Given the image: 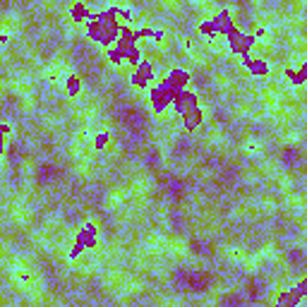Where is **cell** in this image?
I'll use <instances>...</instances> for the list:
<instances>
[{
	"mask_svg": "<svg viewBox=\"0 0 307 307\" xmlns=\"http://www.w3.org/2000/svg\"><path fill=\"white\" fill-rule=\"evenodd\" d=\"M305 300V290H302V285L297 283L295 288H288V290H283L281 295L276 297V305L278 307H295L300 305Z\"/></svg>",
	"mask_w": 307,
	"mask_h": 307,
	"instance_id": "5b68a950",
	"label": "cell"
},
{
	"mask_svg": "<svg viewBox=\"0 0 307 307\" xmlns=\"http://www.w3.org/2000/svg\"><path fill=\"white\" fill-rule=\"evenodd\" d=\"M164 39H166V32H164V29H156V32H154V41H159V44H161Z\"/></svg>",
	"mask_w": 307,
	"mask_h": 307,
	"instance_id": "44dd1931",
	"label": "cell"
},
{
	"mask_svg": "<svg viewBox=\"0 0 307 307\" xmlns=\"http://www.w3.org/2000/svg\"><path fill=\"white\" fill-rule=\"evenodd\" d=\"M242 67L250 70V75L252 77H266L269 75V70H271L264 58H252V55H245V58H242Z\"/></svg>",
	"mask_w": 307,
	"mask_h": 307,
	"instance_id": "ba28073f",
	"label": "cell"
},
{
	"mask_svg": "<svg viewBox=\"0 0 307 307\" xmlns=\"http://www.w3.org/2000/svg\"><path fill=\"white\" fill-rule=\"evenodd\" d=\"M226 39H228L230 53L240 55V58L250 55V51H252L254 44H257V36H254V34H245V32H240L238 27H235V29H233V32H230Z\"/></svg>",
	"mask_w": 307,
	"mask_h": 307,
	"instance_id": "6da1fadb",
	"label": "cell"
},
{
	"mask_svg": "<svg viewBox=\"0 0 307 307\" xmlns=\"http://www.w3.org/2000/svg\"><path fill=\"white\" fill-rule=\"evenodd\" d=\"M199 34H202V36H216V34H219L214 17H211V20H204V22L199 24Z\"/></svg>",
	"mask_w": 307,
	"mask_h": 307,
	"instance_id": "2e32d148",
	"label": "cell"
},
{
	"mask_svg": "<svg viewBox=\"0 0 307 307\" xmlns=\"http://www.w3.org/2000/svg\"><path fill=\"white\" fill-rule=\"evenodd\" d=\"M154 32L156 29H151V27H142V29H137V36H139V41L142 39H154Z\"/></svg>",
	"mask_w": 307,
	"mask_h": 307,
	"instance_id": "d6986e66",
	"label": "cell"
},
{
	"mask_svg": "<svg viewBox=\"0 0 307 307\" xmlns=\"http://www.w3.org/2000/svg\"><path fill=\"white\" fill-rule=\"evenodd\" d=\"M108 144H110V132H106V130L99 132L96 139H94V151H103Z\"/></svg>",
	"mask_w": 307,
	"mask_h": 307,
	"instance_id": "e0dca14e",
	"label": "cell"
},
{
	"mask_svg": "<svg viewBox=\"0 0 307 307\" xmlns=\"http://www.w3.org/2000/svg\"><path fill=\"white\" fill-rule=\"evenodd\" d=\"M214 22H216V29H219L221 36H228L233 29H235V22H233V17H230V10H219L214 15Z\"/></svg>",
	"mask_w": 307,
	"mask_h": 307,
	"instance_id": "30bf717a",
	"label": "cell"
},
{
	"mask_svg": "<svg viewBox=\"0 0 307 307\" xmlns=\"http://www.w3.org/2000/svg\"><path fill=\"white\" fill-rule=\"evenodd\" d=\"M149 106H151L154 113H166V110L173 106V91L164 89L161 84H154L149 87Z\"/></svg>",
	"mask_w": 307,
	"mask_h": 307,
	"instance_id": "7a4b0ae2",
	"label": "cell"
},
{
	"mask_svg": "<svg viewBox=\"0 0 307 307\" xmlns=\"http://www.w3.org/2000/svg\"><path fill=\"white\" fill-rule=\"evenodd\" d=\"M0 44H3V46H8V44H10V34H8V32H3V34H0Z\"/></svg>",
	"mask_w": 307,
	"mask_h": 307,
	"instance_id": "603a6c76",
	"label": "cell"
},
{
	"mask_svg": "<svg viewBox=\"0 0 307 307\" xmlns=\"http://www.w3.org/2000/svg\"><path fill=\"white\" fill-rule=\"evenodd\" d=\"M106 58H108L110 65H120V63H125V53H122L118 46H110V48H106Z\"/></svg>",
	"mask_w": 307,
	"mask_h": 307,
	"instance_id": "9a60e30c",
	"label": "cell"
},
{
	"mask_svg": "<svg viewBox=\"0 0 307 307\" xmlns=\"http://www.w3.org/2000/svg\"><path fill=\"white\" fill-rule=\"evenodd\" d=\"M300 285H302V290H305V297H307V276L302 278V281H300Z\"/></svg>",
	"mask_w": 307,
	"mask_h": 307,
	"instance_id": "d4e9b609",
	"label": "cell"
},
{
	"mask_svg": "<svg viewBox=\"0 0 307 307\" xmlns=\"http://www.w3.org/2000/svg\"><path fill=\"white\" fill-rule=\"evenodd\" d=\"M195 106H199V96L192 89H180V91L173 94V110H176L178 115H183L185 110L195 108Z\"/></svg>",
	"mask_w": 307,
	"mask_h": 307,
	"instance_id": "277c9868",
	"label": "cell"
},
{
	"mask_svg": "<svg viewBox=\"0 0 307 307\" xmlns=\"http://www.w3.org/2000/svg\"><path fill=\"white\" fill-rule=\"evenodd\" d=\"M142 60H144V55H142V48H139V46H134V48H130V51L125 53V63H127L132 70L139 65Z\"/></svg>",
	"mask_w": 307,
	"mask_h": 307,
	"instance_id": "5bb4252c",
	"label": "cell"
},
{
	"mask_svg": "<svg viewBox=\"0 0 307 307\" xmlns=\"http://www.w3.org/2000/svg\"><path fill=\"white\" fill-rule=\"evenodd\" d=\"M91 15H94V12L87 8V3H84V0H75V3H72V8H70V20H72L75 24H87Z\"/></svg>",
	"mask_w": 307,
	"mask_h": 307,
	"instance_id": "9c48e42d",
	"label": "cell"
},
{
	"mask_svg": "<svg viewBox=\"0 0 307 307\" xmlns=\"http://www.w3.org/2000/svg\"><path fill=\"white\" fill-rule=\"evenodd\" d=\"M65 91H67V96H79V91H82V77H77V75H67L65 79Z\"/></svg>",
	"mask_w": 307,
	"mask_h": 307,
	"instance_id": "4fadbf2b",
	"label": "cell"
},
{
	"mask_svg": "<svg viewBox=\"0 0 307 307\" xmlns=\"http://www.w3.org/2000/svg\"><path fill=\"white\" fill-rule=\"evenodd\" d=\"M87 247H84V242L79 240V238H75V242H72V247H70V259H77V257H82V252H84Z\"/></svg>",
	"mask_w": 307,
	"mask_h": 307,
	"instance_id": "ac0fdd59",
	"label": "cell"
},
{
	"mask_svg": "<svg viewBox=\"0 0 307 307\" xmlns=\"http://www.w3.org/2000/svg\"><path fill=\"white\" fill-rule=\"evenodd\" d=\"M122 24H130V20H132V10L130 8H120V17H118Z\"/></svg>",
	"mask_w": 307,
	"mask_h": 307,
	"instance_id": "ffe728a7",
	"label": "cell"
},
{
	"mask_svg": "<svg viewBox=\"0 0 307 307\" xmlns=\"http://www.w3.org/2000/svg\"><path fill=\"white\" fill-rule=\"evenodd\" d=\"M164 79L173 89H176V91H180V89L190 87V79H192V75H190V70H185V67H173V70H171Z\"/></svg>",
	"mask_w": 307,
	"mask_h": 307,
	"instance_id": "8992f818",
	"label": "cell"
},
{
	"mask_svg": "<svg viewBox=\"0 0 307 307\" xmlns=\"http://www.w3.org/2000/svg\"><path fill=\"white\" fill-rule=\"evenodd\" d=\"M283 77L288 79V84H290V87H295V89H300V87H305V84H307L305 77L300 75L297 70H293V67H285V70H283Z\"/></svg>",
	"mask_w": 307,
	"mask_h": 307,
	"instance_id": "7c38bea8",
	"label": "cell"
},
{
	"mask_svg": "<svg viewBox=\"0 0 307 307\" xmlns=\"http://www.w3.org/2000/svg\"><path fill=\"white\" fill-rule=\"evenodd\" d=\"M77 238L84 242V247H87V250H94V247H96V242H99V230H96V223H87L84 228L77 233Z\"/></svg>",
	"mask_w": 307,
	"mask_h": 307,
	"instance_id": "8fae6325",
	"label": "cell"
},
{
	"mask_svg": "<svg viewBox=\"0 0 307 307\" xmlns=\"http://www.w3.org/2000/svg\"><path fill=\"white\" fill-rule=\"evenodd\" d=\"M254 36H257V39H264V36H266V29H264V27H259V29L254 32Z\"/></svg>",
	"mask_w": 307,
	"mask_h": 307,
	"instance_id": "cb8c5ba5",
	"label": "cell"
},
{
	"mask_svg": "<svg viewBox=\"0 0 307 307\" xmlns=\"http://www.w3.org/2000/svg\"><path fill=\"white\" fill-rule=\"evenodd\" d=\"M151 79H154V65H151V60H146V58H144L142 63L132 70L130 84L134 89H149L151 87Z\"/></svg>",
	"mask_w": 307,
	"mask_h": 307,
	"instance_id": "3957f363",
	"label": "cell"
},
{
	"mask_svg": "<svg viewBox=\"0 0 307 307\" xmlns=\"http://www.w3.org/2000/svg\"><path fill=\"white\" fill-rule=\"evenodd\" d=\"M297 72H300V75H302V77L307 79V60H302V63H300V67H297Z\"/></svg>",
	"mask_w": 307,
	"mask_h": 307,
	"instance_id": "7402d4cb",
	"label": "cell"
},
{
	"mask_svg": "<svg viewBox=\"0 0 307 307\" xmlns=\"http://www.w3.org/2000/svg\"><path fill=\"white\" fill-rule=\"evenodd\" d=\"M183 127H185V132H197L202 125H204V110L199 108V106H195V108L185 110L183 115Z\"/></svg>",
	"mask_w": 307,
	"mask_h": 307,
	"instance_id": "52a82bcc",
	"label": "cell"
}]
</instances>
